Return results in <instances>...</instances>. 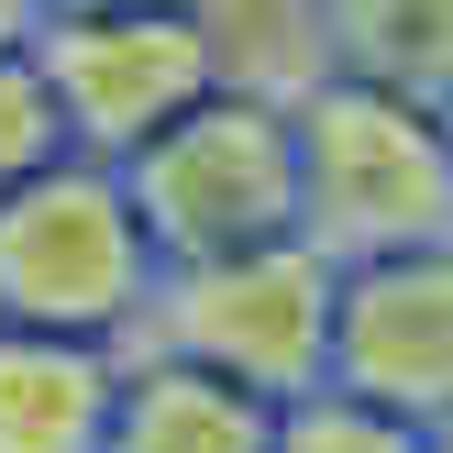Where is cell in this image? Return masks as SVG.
Listing matches in <instances>:
<instances>
[{
  "label": "cell",
  "instance_id": "16",
  "mask_svg": "<svg viewBox=\"0 0 453 453\" xmlns=\"http://www.w3.org/2000/svg\"><path fill=\"white\" fill-rule=\"evenodd\" d=\"M432 453H453V432H432Z\"/></svg>",
  "mask_w": 453,
  "mask_h": 453
},
{
  "label": "cell",
  "instance_id": "6",
  "mask_svg": "<svg viewBox=\"0 0 453 453\" xmlns=\"http://www.w3.org/2000/svg\"><path fill=\"white\" fill-rule=\"evenodd\" d=\"M321 388L410 420V432H453V243L343 265Z\"/></svg>",
  "mask_w": 453,
  "mask_h": 453
},
{
  "label": "cell",
  "instance_id": "9",
  "mask_svg": "<svg viewBox=\"0 0 453 453\" xmlns=\"http://www.w3.org/2000/svg\"><path fill=\"white\" fill-rule=\"evenodd\" d=\"M332 78L442 111L453 100V0H321Z\"/></svg>",
  "mask_w": 453,
  "mask_h": 453
},
{
  "label": "cell",
  "instance_id": "1",
  "mask_svg": "<svg viewBox=\"0 0 453 453\" xmlns=\"http://www.w3.org/2000/svg\"><path fill=\"white\" fill-rule=\"evenodd\" d=\"M288 177H299V243L332 265L453 243V144L442 111L420 100L321 78L310 100H288Z\"/></svg>",
  "mask_w": 453,
  "mask_h": 453
},
{
  "label": "cell",
  "instance_id": "14",
  "mask_svg": "<svg viewBox=\"0 0 453 453\" xmlns=\"http://www.w3.org/2000/svg\"><path fill=\"white\" fill-rule=\"evenodd\" d=\"M88 12H188V0H44V22H88Z\"/></svg>",
  "mask_w": 453,
  "mask_h": 453
},
{
  "label": "cell",
  "instance_id": "4",
  "mask_svg": "<svg viewBox=\"0 0 453 453\" xmlns=\"http://www.w3.org/2000/svg\"><path fill=\"white\" fill-rule=\"evenodd\" d=\"M122 199L144 221L155 277L166 265H211L243 255V243L299 233V177H288V111L243 100V88H211L199 111H177L144 155H122Z\"/></svg>",
  "mask_w": 453,
  "mask_h": 453
},
{
  "label": "cell",
  "instance_id": "10",
  "mask_svg": "<svg viewBox=\"0 0 453 453\" xmlns=\"http://www.w3.org/2000/svg\"><path fill=\"white\" fill-rule=\"evenodd\" d=\"M188 22H199V44H211V78L243 88V100H265V111L310 100V88L332 78L321 0H188Z\"/></svg>",
  "mask_w": 453,
  "mask_h": 453
},
{
  "label": "cell",
  "instance_id": "2",
  "mask_svg": "<svg viewBox=\"0 0 453 453\" xmlns=\"http://www.w3.org/2000/svg\"><path fill=\"white\" fill-rule=\"evenodd\" d=\"M155 310V255L122 177L56 155L44 177L0 188V332H66V343H122Z\"/></svg>",
  "mask_w": 453,
  "mask_h": 453
},
{
  "label": "cell",
  "instance_id": "8",
  "mask_svg": "<svg viewBox=\"0 0 453 453\" xmlns=\"http://www.w3.org/2000/svg\"><path fill=\"white\" fill-rule=\"evenodd\" d=\"M265 420H277L265 398L221 388V376L177 365V354H144V365H122L100 453H265Z\"/></svg>",
  "mask_w": 453,
  "mask_h": 453
},
{
  "label": "cell",
  "instance_id": "13",
  "mask_svg": "<svg viewBox=\"0 0 453 453\" xmlns=\"http://www.w3.org/2000/svg\"><path fill=\"white\" fill-rule=\"evenodd\" d=\"M44 34V0H0V56H34Z\"/></svg>",
  "mask_w": 453,
  "mask_h": 453
},
{
  "label": "cell",
  "instance_id": "12",
  "mask_svg": "<svg viewBox=\"0 0 453 453\" xmlns=\"http://www.w3.org/2000/svg\"><path fill=\"white\" fill-rule=\"evenodd\" d=\"M56 155H66V122H56V100H44L34 56H0V188L44 177Z\"/></svg>",
  "mask_w": 453,
  "mask_h": 453
},
{
  "label": "cell",
  "instance_id": "11",
  "mask_svg": "<svg viewBox=\"0 0 453 453\" xmlns=\"http://www.w3.org/2000/svg\"><path fill=\"white\" fill-rule=\"evenodd\" d=\"M265 453H432V432H410V420H388V410H354V398L310 388V398H288V410L265 420Z\"/></svg>",
  "mask_w": 453,
  "mask_h": 453
},
{
  "label": "cell",
  "instance_id": "15",
  "mask_svg": "<svg viewBox=\"0 0 453 453\" xmlns=\"http://www.w3.org/2000/svg\"><path fill=\"white\" fill-rule=\"evenodd\" d=\"M442 144H453V100H442Z\"/></svg>",
  "mask_w": 453,
  "mask_h": 453
},
{
  "label": "cell",
  "instance_id": "7",
  "mask_svg": "<svg viewBox=\"0 0 453 453\" xmlns=\"http://www.w3.org/2000/svg\"><path fill=\"white\" fill-rule=\"evenodd\" d=\"M122 398V343L0 332V453H100Z\"/></svg>",
  "mask_w": 453,
  "mask_h": 453
},
{
  "label": "cell",
  "instance_id": "3",
  "mask_svg": "<svg viewBox=\"0 0 453 453\" xmlns=\"http://www.w3.org/2000/svg\"><path fill=\"white\" fill-rule=\"evenodd\" d=\"M332 288H343V265L310 255L299 233L211 255V265H166L155 310H144V343L199 365V376H221V388H243V398H265V410H288V398L321 388Z\"/></svg>",
  "mask_w": 453,
  "mask_h": 453
},
{
  "label": "cell",
  "instance_id": "5",
  "mask_svg": "<svg viewBox=\"0 0 453 453\" xmlns=\"http://www.w3.org/2000/svg\"><path fill=\"white\" fill-rule=\"evenodd\" d=\"M34 78L66 122V155L122 166L144 155L177 111L211 100V44L188 12H88V22H44L34 34Z\"/></svg>",
  "mask_w": 453,
  "mask_h": 453
}]
</instances>
